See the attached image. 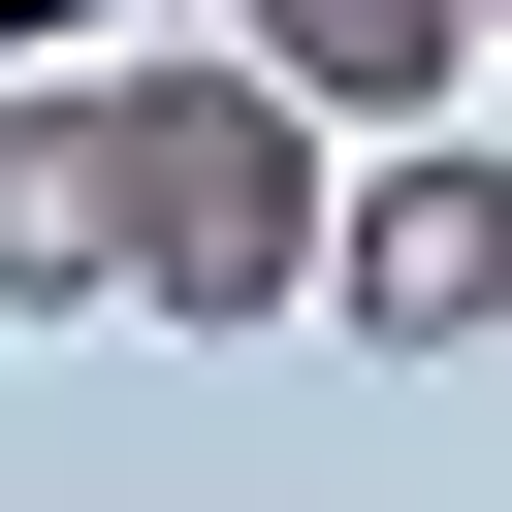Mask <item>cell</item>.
<instances>
[{
	"label": "cell",
	"instance_id": "1",
	"mask_svg": "<svg viewBox=\"0 0 512 512\" xmlns=\"http://www.w3.org/2000/svg\"><path fill=\"white\" fill-rule=\"evenodd\" d=\"M320 224H352V128H320V96L256 64V32L128 64V320L256 352V320H320Z\"/></svg>",
	"mask_w": 512,
	"mask_h": 512
},
{
	"label": "cell",
	"instance_id": "2",
	"mask_svg": "<svg viewBox=\"0 0 512 512\" xmlns=\"http://www.w3.org/2000/svg\"><path fill=\"white\" fill-rule=\"evenodd\" d=\"M320 320H352V352H480V320H512V128H480V96H448V128H352Z\"/></svg>",
	"mask_w": 512,
	"mask_h": 512
},
{
	"label": "cell",
	"instance_id": "3",
	"mask_svg": "<svg viewBox=\"0 0 512 512\" xmlns=\"http://www.w3.org/2000/svg\"><path fill=\"white\" fill-rule=\"evenodd\" d=\"M0 320H128V64H0Z\"/></svg>",
	"mask_w": 512,
	"mask_h": 512
},
{
	"label": "cell",
	"instance_id": "4",
	"mask_svg": "<svg viewBox=\"0 0 512 512\" xmlns=\"http://www.w3.org/2000/svg\"><path fill=\"white\" fill-rule=\"evenodd\" d=\"M256 64H288L320 128H448V96H480V0H256Z\"/></svg>",
	"mask_w": 512,
	"mask_h": 512
},
{
	"label": "cell",
	"instance_id": "5",
	"mask_svg": "<svg viewBox=\"0 0 512 512\" xmlns=\"http://www.w3.org/2000/svg\"><path fill=\"white\" fill-rule=\"evenodd\" d=\"M0 64H96V0H0Z\"/></svg>",
	"mask_w": 512,
	"mask_h": 512
},
{
	"label": "cell",
	"instance_id": "6",
	"mask_svg": "<svg viewBox=\"0 0 512 512\" xmlns=\"http://www.w3.org/2000/svg\"><path fill=\"white\" fill-rule=\"evenodd\" d=\"M480 128H512V32H480Z\"/></svg>",
	"mask_w": 512,
	"mask_h": 512
},
{
	"label": "cell",
	"instance_id": "7",
	"mask_svg": "<svg viewBox=\"0 0 512 512\" xmlns=\"http://www.w3.org/2000/svg\"><path fill=\"white\" fill-rule=\"evenodd\" d=\"M64 512H160V480H64Z\"/></svg>",
	"mask_w": 512,
	"mask_h": 512
},
{
	"label": "cell",
	"instance_id": "8",
	"mask_svg": "<svg viewBox=\"0 0 512 512\" xmlns=\"http://www.w3.org/2000/svg\"><path fill=\"white\" fill-rule=\"evenodd\" d=\"M480 32H512V0H480Z\"/></svg>",
	"mask_w": 512,
	"mask_h": 512
}]
</instances>
